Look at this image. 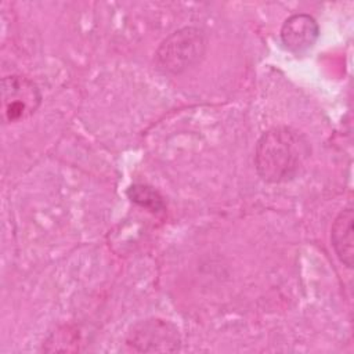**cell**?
Returning <instances> with one entry per match:
<instances>
[{"instance_id": "277c9868", "label": "cell", "mask_w": 354, "mask_h": 354, "mask_svg": "<svg viewBox=\"0 0 354 354\" xmlns=\"http://www.w3.org/2000/svg\"><path fill=\"white\" fill-rule=\"evenodd\" d=\"M126 344L141 353H167L180 348L181 337L171 322L160 318H148L130 328Z\"/></svg>"}, {"instance_id": "7a4b0ae2", "label": "cell", "mask_w": 354, "mask_h": 354, "mask_svg": "<svg viewBox=\"0 0 354 354\" xmlns=\"http://www.w3.org/2000/svg\"><path fill=\"white\" fill-rule=\"evenodd\" d=\"M207 37L196 26L181 28L169 35L155 53L158 69L165 73L178 75L195 66L205 55Z\"/></svg>"}, {"instance_id": "8992f818", "label": "cell", "mask_w": 354, "mask_h": 354, "mask_svg": "<svg viewBox=\"0 0 354 354\" xmlns=\"http://www.w3.org/2000/svg\"><path fill=\"white\" fill-rule=\"evenodd\" d=\"M353 221H354V212H353V206L350 205L337 214L330 230L332 246L339 260L347 268H351L354 264Z\"/></svg>"}, {"instance_id": "3957f363", "label": "cell", "mask_w": 354, "mask_h": 354, "mask_svg": "<svg viewBox=\"0 0 354 354\" xmlns=\"http://www.w3.org/2000/svg\"><path fill=\"white\" fill-rule=\"evenodd\" d=\"M41 104L36 83L22 75H10L1 80V119L15 123L30 118Z\"/></svg>"}, {"instance_id": "52a82bcc", "label": "cell", "mask_w": 354, "mask_h": 354, "mask_svg": "<svg viewBox=\"0 0 354 354\" xmlns=\"http://www.w3.org/2000/svg\"><path fill=\"white\" fill-rule=\"evenodd\" d=\"M127 195L134 203H137L142 207H147L151 212H160L165 209L163 198L152 187L142 185V184H134L129 188Z\"/></svg>"}, {"instance_id": "5b68a950", "label": "cell", "mask_w": 354, "mask_h": 354, "mask_svg": "<svg viewBox=\"0 0 354 354\" xmlns=\"http://www.w3.org/2000/svg\"><path fill=\"white\" fill-rule=\"evenodd\" d=\"M319 36L317 21L304 12L290 15L281 28V40L286 50L300 54L311 48Z\"/></svg>"}, {"instance_id": "6da1fadb", "label": "cell", "mask_w": 354, "mask_h": 354, "mask_svg": "<svg viewBox=\"0 0 354 354\" xmlns=\"http://www.w3.org/2000/svg\"><path fill=\"white\" fill-rule=\"evenodd\" d=\"M308 153V142L303 134L286 126L272 127L256 144V170L267 183L290 181L299 174Z\"/></svg>"}]
</instances>
